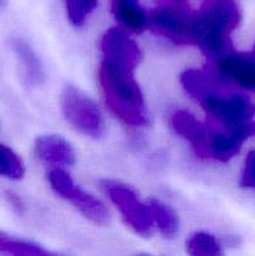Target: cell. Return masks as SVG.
Listing matches in <instances>:
<instances>
[{"label": "cell", "mask_w": 255, "mask_h": 256, "mask_svg": "<svg viewBox=\"0 0 255 256\" xmlns=\"http://www.w3.org/2000/svg\"><path fill=\"white\" fill-rule=\"evenodd\" d=\"M186 250L190 255L209 256L222 252L219 242L208 232H195L186 242Z\"/></svg>", "instance_id": "d6986e66"}, {"label": "cell", "mask_w": 255, "mask_h": 256, "mask_svg": "<svg viewBox=\"0 0 255 256\" xmlns=\"http://www.w3.org/2000/svg\"><path fill=\"white\" fill-rule=\"evenodd\" d=\"M99 80L105 102L119 119L132 126L146 124L144 98L134 79V72L102 60Z\"/></svg>", "instance_id": "7a4b0ae2"}, {"label": "cell", "mask_w": 255, "mask_h": 256, "mask_svg": "<svg viewBox=\"0 0 255 256\" xmlns=\"http://www.w3.org/2000/svg\"><path fill=\"white\" fill-rule=\"evenodd\" d=\"M192 16L184 6H162L152 10L149 22L158 34L179 45H194Z\"/></svg>", "instance_id": "5b68a950"}, {"label": "cell", "mask_w": 255, "mask_h": 256, "mask_svg": "<svg viewBox=\"0 0 255 256\" xmlns=\"http://www.w3.org/2000/svg\"><path fill=\"white\" fill-rule=\"evenodd\" d=\"M172 124L175 132L190 142L199 156L205 158L208 129L195 119V116L185 110H178L172 114Z\"/></svg>", "instance_id": "9c48e42d"}, {"label": "cell", "mask_w": 255, "mask_h": 256, "mask_svg": "<svg viewBox=\"0 0 255 256\" xmlns=\"http://www.w3.org/2000/svg\"><path fill=\"white\" fill-rule=\"evenodd\" d=\"M180 80L186 92L199 102L212 95L220 94L219 82L222 79L212 70L208 72L204 70L189 69L182 72Z\"/></svg>", "instance_id": "8fae6325"}, {"label": "cell", "mask_w": 255, "mask_h": 256, "mask_svg": "<svg viewBox=\"0 0 255 256\" xmlns=\"http://www.w3.org/2000/svg\"><path fill=\"white\" fill-rule=\"evenodd\" d=\"M2 2H4V0H0V6H2Z\"/></svg>", "instance_id": "cb8c5ba5"}, {"label": "cell", "mask_w": 255, "mask_h": 256, "mask_svg": "<svg viewBox=\"0 0 255 256\" xmlns=\"http://www.w3.org/2000/svg\"><path fill=\"white\" fill-rule=\"evenodd\" d=\"M35 154L40 160L52 165L69 166L75 162L72 145L58 135H45L35 142Z\"/></svg>", "instance_id": "30bf717a"}, {"label": "cell", "mask_w": 255, "mask_h": 256, "mask_svg": "<svg viewBox=\"0 0 255 256\" xmlns=\"http://www.w3.org/2000/svg\"><path fill=\"white\" fill-rule=\"evenodd\" d=\"M12 50L16 54L22 70H24L25 78L28 82L32 85H39L44 82V70H42V62L36 56L30 45L20 38H14L10 42Z\"/></svg>", "instance_id": "5bb4252c"}, {"label": "cell", "mask_w": 255, "mask_h": 256, "mask_svg": "<svg viewBox=\"0 0 255 256\" xmlns=\"http://www.w3.org/2000/svg\"><path fill=\"white\" fill-rule=\"evenodd\" d=\"M24 172V164L19 155L6 145L0 144V176L19 180Z\"/></svg>", "instance_id": "ac0fdd59"}, {"label": "cell", "mask_w": 255, "mask_h": 256, "mask_svg": "<svg viewBox=\"0 0 255 256\" xmlns=\"http://www.w3.org/2000/svg\"><path fill=\"white\" fill-rule=\"evenodd\" d=\"M178 2H185V0H178Z\"/></svg>", "instance_id": "d4e9b609"}, {"label": "cell", "mask_w": 255, "mask_h": 256, "mask_svg": "<svg viewBox=\"0 0 255 256\" xmlns=\"http://www.w3.org/2000/svg\"><path fill=\"white\" fill-rule=\"evenodd\" d=\"M200 104L210 116L229 130L250 122L255 112L254 105L245 96L236 94L229 98L215 94L204 99Z\"/></svg>", "instance_id": "8992f818"}, {"label": "cell", "mask_w": 255, "mask_h": 256, "mask_svg": "<svg viewBox=\"0 0 255 256\" xmlns=\"http://www.w3.org/2000/svg\"><path fill=\"white\" fill-rule=\"evenodd\" d=\"M240 12L234 0H204L192 16V42L208 56L218 59L230 49V32L238 26Z\"/></svg>", "instance_id": "6da1fadb"}, {"label": "cell", "mask_w": 255, "mask_h": 256, "mask_svg": "<svg viewBox=\"0 0 255 256\" xmlns=\"http://www.w3.org/2000/svg\"><path fill=\"white\" fill-rule=\"evenodd\" d=\"M60 102L65 118L75 129L92 138H99L104 132V120L100 109L82 90L66 85Z\"/></svg>", "instance_id": "3957f363"}, {"label": "cell", "mask_w": 255, "mask_h": 256, "mask_svg": "<svg viewBox=\"0 0 255 256\" xmlns=\"http://www.w3.org/2000/svg\"><path fill=\"white\" fill-rule=\"evenodd\" d=\"M65 200L72 202L86 219L96 225H105L109 222V210L99 199L92 196L89 192H84L79 186L74 185L64 198Z\"/></svg>", "instance_id": "7c38bea8"}, {"label": "cell", "mask_w": 255, "mask_h": 256, "mask_svg": "<svg viewBox=\"0 0 255 256\" xmlns=\"http://www.w3.org/2000/svg\"><path fill=\"white\" fill-rule=\"evenodd\" d=\"M6 195H8V199H9L10 204H12V206L16 209V212H22V202H20L19 198L14 194H10V192H8Z\"/></svg>", "instance_id": "603a6c76"}, {"label": "cell", "mask_w": 255, "mask_h": 256, "mask_svg": "<svg viewBox=\"0 0 255 256\" xmlns=\"http://www.w3.org/2000/svg\"><path fill=\"white\" fill-rule=\"evenodd\" d=\"M112 12L120 24L132 32H142L149 22L138 0H112Z\"/></svg>", "instance_id": "9a60e30c"}, {"label": "cell", "mask_w": 255, "mask_h": 256, "mask_svg": "<svg viewBox=\"0 0 255 256\" xmlns=\"http://www.w3.org/2000/svg\"><path fill=\"white\" fill-rule=\"evenodd\" d=\"M0 254L20 255V256H42L49 255V252L39 245L24 240L15 239L6 234L0 232Z\"/></svg>", "instance_id": "e0dca14e"}, {"label": "cell", "mask_w": 255, "mask_h": 256, "mask_svg": "<svg viewBox=\"0 0 255 256\" xmlns=\"http://www.w3.org/2000/svg\"><path fill=\"white\" fill-rule=\"evenodd\" d=\"M244 140L232 132H219L208 129L205 158H212L219 162H228L239 152Z\"/></svg>", "instance_id": "4fadbf2b"}, {"label": "cell", "mask_w": 255, "mask_h": 256, "mask_svg": "<svg viewBox=\"0 0 255 256\" xmlns=\"http://www.w3.org/2000/svg\"><path fill=\"white\" fill-rule=\"evenodd\" d=\"M152 222L159 228L160 232L166 238H172L179 230V219L168 205L160 200L150 199L148 202Z\"/></svg>", "instance_id": "2e32d148"}, {"label": "cell", "mask_w": 255, "mask_h": 256, "mask_svg": "<svg viewBox=\"0 0 255 256\" xmlns=\"http://www.w3.org/2000/svg\"><path fill=\"white\" fill-rule=\"evenodd\" d=\"M96 6L98 0H65L68 16L75 26H82Z\"/></svg>", "instance_id": "ffe728a7"}, {"label": "cell", "mask_w": 255, "mask_h": 256, "mask_svg": "<svg viewBox=\"0 0 255 256\" xmlns=\"http://www.w3.org/2000/svg\"><path fill=\"white\" fill-rule=\"evenodd\" d=\"M214 72L222 80H230L245 89H255V59L228 54L215 59Z\"/></svg>", "instance_id": "ba28073f"}, {"label": "cell", "mask_w": 255, "mask_h": 256, "mask_svg": "<svg viewBox=\"0 0 255 256\" xmlns=\"http://www.w3.org/2000/svg\"><path fill=\"white\" fill-rule=\"evenodd\" d=\"M104 188L112 204L122 212L125 222L138 234L149 236L154 222L148 204H142L136 194L125 185L105 182Z\"/></svg>", "instance_id": "277c9868"}, {"label": "cell", "mask_w": 255, "mask_h": 256, "mask_svg": "<svg viewBox=\"0 0 255 256\" xmlns=\"http://www.w3.org/2000/svg\"><path fill=\"white\" fill-rule=\"evenodd\" d=\"M242 185L246 188H255V152H252L248 155L242 172Z\"/></svg>", "instance_id": "7402d4cb"}, {"label": "cell", "mask_w": 255, "mask_h": 256, "mask_svg": "<svg viewBox=\"0 0 255 256\" xmlns=\"http://www.w3.org/2000/svg\"><path fill=\"white\" fill-rule=\"evenodd\" d=\"M102 52L105 62L134 72L142 59L136 42L122 29L110 28L102 39Z\"/></svg>", "instance_id": "52a82bcc"}, {"label": "cell", "mask_w": 255, "mask_h": 256, "mask_svg": "<svg viewBox=\"0 0 255 256\" xmlns=\"http://www.w3.org/2000/svg\"><path fill=\"white\" fill-rule=\"evenodd\" d=\"M48 180H49L50 185H52V190L56 192L58 195L64 199L65 195L72 190V188L74 186V182L70 178V175L66 172H64L62 169L59 168H55L52 169L48 172Z\"/></svg>", "instance_id": "44dd1931"}]
</instances>
